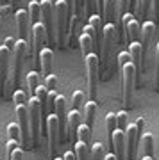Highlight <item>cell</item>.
Instances as JSON below:
<instances>
[{"instance_id":"obj_39","label":"cell","mask_w":159,"mask_h":160,"mask_svg":"<svg viewBox=\"0 0 159 160\" xmlns=\"http://www.w3.org/2000/svg\"><path fill=\"white\" fill-rule=\"evenodd\" d=\"M9 160H23V149L16 148L11 155H9Z\"/></svg>"},{"instance_id":"obj_29","label":"cell","mask_w":159,"mask_h":160,"mask_svg":"<svg viewBox=\"0 0 159 160\" xmlns=\"http://www.w3.org/2000/svg\"><path fill=\"white\" fill-rule=\"evenodd\" d=\"M116 125H118V130H122V132L127 130V126H129V114L125 110H120L116 114Z\"/></svg>"},{"instance_id":"obj_11","label":"cell","mask_w":159,"mask_h":160,"mask_svg":"<svg viewBox=\"0 0 159 160\" xmlns=\"http://www.w3.org/2000/svg\"><path fill=\"white\" fill-rule=\"evenodd\" d=\"M47 133H48V153L50 158H56L57 144H59V121L56 114L47 116Z\"/></svg>"},{"instance_id":"obj_33","label":"cell","mask_w":159,"mask_h":160,"mask_svg":"<svg viewBox=\"0 0 159 160\" xmlns=\"http://www.w3.org/2000/svg\"><path fill=\"white\" fill-rule=\"evenodd\" d=\"M7 135L13 141H20V126L16 123H9V126H7Z\"/></svg>"},{"instance_id":"obj_8","label":"cell","mask_w":159,"mask_h":160,"mask_svg":"<svg viewBox=\"0 0 159 160\" xmlns=\"http://www.w3.org/2000/svg\"><path fill=\"white\" fill-rule=\"evenodd\" d=\"M41 23L45 27L47 32V39L54 43L56 38H54V2L52 0H41Z\"/></svg>"},{"instance_id":"obj_10","label":"cell","mask_w":159,"mask_h":160,"mask_svg":"<svg viewBox=\"0 0 159 160\" xmlns=\"http://www.w3.org/2000/svg\"><path fill=\"white\" fill-rule=\"evenodd\" d=\"M30 41H32V48H30V53L34 55V62L38 64V55L40 52L45 48V41H47V32H45V27L43 23H34L32 29H30ZM40 66V64H38Z\"/></svg>"},{"instance_id":"obj_12","label":"cell","mask_w":159,"mask_h":160,"mask_svg":"<svg viewBox=\"0 0 159 160\" xmlns=\"http://www.w3.org/2000/svg\"><path fill=\"white\" fill-rule=\"evenodd\" d=\"M138 142H140V135H138L136 125H129L125 130V160H134Z\"/></svg>"},{"instance_id":"obj_25","label":"cell","mask_w":159,"mask_h":160,"mask_svg":"<svg viewBox=\"0 0 159 160\" xmlns=\"http://www.w3.org/2000/svg\"><path fill=\"white\" fill-rule=\"evenodd\" d=\"M90 144L77 142L75 144V158L77 160H90Z\"/></svg>"},{"instance_id":"obj_23","label":"cell","mask_w":159,"mask_h":160,"mask_svg":"<svg viewBox=\"0 0 159 160\" xmlns=\"http://www.w3.org/2000/svg\"><path fill=\"white\" fill-rule=\"evenodd\" d=\"M141 144H143V157H152L154 155V137L152 133H143L141 137Z\"/></svg>"},{"instance_id":"obj_41","label":"cell","mask_w":159,"mask_h":160,"mask_svg":"<svg viewBox=\"0 0 159 160\" xmlns=\"http://www.w3.org/2000/svg\"><path fill=\"white\" fill-rule=\"evenodd\" d=\"M152 7H154V16L157 18L159 22V0H152Z\"/></svg>"},{"instance_id":"obj_24","label":"cell","mask_w":159,"mask_h":160,"mask_svg":"<svg viewBox=\"0 0 159 160\" xmlns=\"http://www.w3.org/2000/svg\"><path fill=\"white\" fill-rule=\"evenodd\" d=\"M27 86L30 92H36V89L41 86V77L38 71H29L27 73Z\"/></svg>"},{"instance_id":"obj_5","label":"cell","mask_w":159,"mask_h":160,"mask_svg":"<svg viewBox=\"0 0 159 160\" xmlns=\"http://www.w3.org/2000/svg\"><path fill=\"white\" fill-rule=\"evenodd\" d=\"M54 18H56V23H57V41H59L61 46H64V43H66V34H68V29H66L68 12H66V4L63 0L54 2Z\"/></svg>"},{"instance_id":"obj_32","label":"cell","mask_w":159,"mask_h":160,"mask_svg":"<svg viewBox=\"0 0 159 160\" xmlns=\"http://www.w3.org/2000/svg\"><path fill=\"white\" fill-rule=\"evenodd\" d=\"M13 103H14V107L16 105H27V94H25V91L16 89V91L13 92Z\"/></svg>"},{"instance_id":"obj_40","label":"cell","mask_w":159,"mask_h":160,"mask_svg":"<svg viewBox=\"0 0 159 160\" xmlns=\"http://www.w3.org/2000/svg\"><path fill=\"white\" fill-rule=\"evenodd\" d=\"M14 43H16V41L13 39V38H6V43H4V46H6L7 50L13 53V50H14Z\"/></svg>"},{"instance_id":"obj_17","label":"cell","mask_w":159,"mask_h":160,"mask_svg":"<svg viewBox=\"0 0 159 160\" xmlns=\"http://www.w3.org/2000/svg\"><path fill=\"white\" fill-rule=\"evenodd\" d=\"M38 64H40L41 71L45 75H50L52 73V64H54V52L50 48H43L38 55Z\"/></svg>"},{"instance_id":"obj_14","label":"cell","mask_w":159,"mask_h":160,"mask_svg":"<svg viewBox=\"0 0 159 160\" xmlns=\"http://www.w3.org/2000/svg\"><path fill=\"white\" fill-rule=\"evenodd\" d=\"M154 34H156V23L154 22H145L141 27V50H143V59L147 57L148 46L154 39Z\"/></svg>"},{"instance_id":"obj_27","label":"cell","mask_w":159,"mask_h":160,"mask_svg":"<svg viewBox=\"0 0 159 160\" xmlns=\"http://www.w3.org/2000/svg\"><path fill=\"white\" fill-rule=\"evenodd\" d=\"M131 9V0H116V16L118 20H122V16H125Z\"/></svg>"},{"instance_id":"obj_15","label":"cell","mask_w":159,"mask_h":160,"mask_svg":"<svg viewBox=\"0 0 159 160\" xmlns=\"http://www.w3.org/2000/svg\"><path fill=\"white\" fill-rule=\"evenodd\" d=\"M80 121H82V114L79 110L72 109L66 116V132H68V139H75L77 137V130L80 126Z\"/></svg>"},{"instance_id":"obj_13","label":"cell","mask_w":159,"mask_h":160,"mask_svg":"<svg viewBox=\"0 0 159 160\" xmlns=\"http://www.w3.org/2000/svg\"><path fill=\"white\" fill-rule=\"evenodd\" d=\"M129 57H131V64L136 69V80H140V75L145 71V59H143V50L140 41L129 43Z\"/></svg>"},{"instance_id":"obj_34","label":"cell","mask_w":159,"mask_h":160,"mask_svg":"<svg viewBox=\"0 0 159 160\" xmlns=\"http://www.w3.org/2000/svg\"><path fill=\"white\" fill-rule=\"evenodd\" d=\"M57 84H59V82H57L56 75L50 73V75H47V77H45V87H47V91H56Z\"/></svg>"},{"instance_id":"obj_22","label":"cell","mask_w":159,"mask_h":160,"mask_svg":"<svg viewBox=\"0 0 159 160\" xmlns=\"http://www.w3.org/2000/svg\"><path fill=\"white\" fill-rule=\"evenodd\" d=\"M116 16V0H104V18L107 23H114Z\"/></svg>"},{"instance_id":"obj_16","label":"cell","mask_w":159,"mask_h":160,"mask_svg":"<svg viewBox=\"0 0 159 160\" xmlns=\"http://www.w3.org/2000/svg\"><path fill=\"white\" fill-rule=\"evenodd\" d=\"M14 16H16V25H18V30H20V39L27 41V38L30 39V36H29V23H30L29 12L25 11V9H18Z\"/></svg>"},{"instance_id":"obj_4","label":"cell","mask_w":159,"mask_h":160,"mask_svg":"<svg viewBox=\"0 0 159 160\" xmlns=\"http://www.w3.org/2000/svg\"><path fill=\"white\" fill-rule=\"evenodd\" d=\"M116 39V25L114 23H106L102 32V41H100V53H102V68L106 69L109 59H111V52H113V45Z\"/></svg>"},{"instance_id":"obj_19","label":"cell","mask_w":159,"mask_h":160,"mask_svg":"<svg viewBox=\"0 0 159 160\" xmlns=\"http://www.w3.org/2000/svg\"><path fill=\"white\" fill-rule=\"evenodd\" d=\"M97 110H98L97 102H91V100H90L88 103H84V119H86L84 125L88 126V128H91V130H93V123H95Z\"/></svg>"},{"instance_id":"obj_42","label":"cell","mask_w":159,"mask_h":160,"mask_svg":"<svg viewBox=\"0 0 159 160\" xmlns=\"http://www.w3.org/2000/svg\"><path fill=\"white\" fill-rule=\"evenodd\" d=\"M63 160H77V158H75V153L66 151V153H64V157H63Z\"/></svg>"},{"instance_id":"obj_26","label":"cell","mask_w":159,"mask_h":160,"mask_svg":"<svg viewBox=\"0 0 159 160\" xmlns=\"http://www.w3.org/2000/svg\"><path fill=\"white\" fill-rule=\"evenodd\" d=\"M90 160H104L106 155H104V144L102 142H97L91 146V151H90Z\"/></svg>"},{"instance_id":"obj_21","label":"cell","mask_w":159,"mask_h":160,"mask_svg":"<svg viewBox=\"0 0 159 160\" xmlns=\"http://www.w3.org/2000/svg\"><path fill=\"white\" fill-rule=\"evenodd\" d=\"M29 18H30V22L32 25L34 23H40L41 20V4L38 0H32V2H29Z\"/></svg>"},{"instance_id":"obj_1","label":"cell","mask_w":159,"mask_h":160,"mask_svg":"<svg viewBox=\"0 0 159 160\" xmlns=\"http://www.w3.org/2000/svg\"><path fill=\"white\" fill-rule=\"evenodd\" d=\"M86 66V82H88V96L91 102L97 100V86H98V71H100V59L97 53L91 52L84 57Z\"/></svg>"},{"instance_id":"obj_47","label":"cell","mask_w":159,"mask_h":160,"mask_svg":"<svg viewBox=\"0 0 159 160\" xmlns=\"http://www.w3.org/2000/svg\"><path fill=\"white\" fill-rule=\"evenodd\" d=\"M9 2H11V4H16V0H9Z\"/></svg>"},{"instance_id":"obj_6","label":"cell","mask_w":159,"mask_h":160,"mask_svg":"<svg viewBox=\"0 0 159 160\" xmlns=\"http://www.w3.org/2000/svg\"><path fill=\"white\" fill-rule=\"evenodd\" d=\"M120 71H122V80H123V105L127 109H131L132 89H134V84H136V69H134V66L131 62H127Z\"/></svg>"},{"instance_id":"obj_31","label":"cell","mask_w":159,"mask_h":160,"mask_svg":"<svg viewBox=\"0 0 159 160\" xmlns=\"http://www.w3.org/2000/svg\"><path fill=\"white\" fill-rule=\"evenodd\" d=\"M84 100H86L84 92L82 91H75L74 96H72V105H74V109L80 112V107H84Z\"/></svg>"},{"instance_id":"obj_48","label":"cell","mask_w":159,"mask_h":160,"mask_svg":"<svg viewBox=\"0 0 159 160\" xmlns=\"http://www.w3.org/2000/svg\"><path fill=\"white\" fill-rule=\"evenodd\" d=\"M54 160H63V158H59V157H56V158H54Z\"/></svg>"},{"instance_id":"obj_49","label":"cell","mask_w":159,"mask_h":160,"mask_svg":"<svg viewBox=\"0 0 159 160\" xmlns=\"http://www.w3.org/2000/svg\"><path fill=\"white\" fill-rule=\"evenodd\" d=\"M0 25H2V16H0Z\"/></svg>"},{"instance_id":"obj_28","label":"cell","mask_w":159,"mask_h":160,"mask_svg":"<svg viewBox=\"0 0 159 160\" xmlns=\"http://www.w3.org/2000/svg\"><path fill=\"white\" fill-rule=\"evenodd\" d=\"M77 137H79V142L90 144V141H91V128H88L86 125H80L79 130H77Z\"/></svg>"},{"instance_id":"obj_20","label":"cell","mask_w":159,"mask_h":160,"mask_svg":"<svg viewBox=\"0 0 159 160\" xmlns=\"http://www.w3.org/2000/svg\"><path fill=\"white\" fill-rule=\"evenodd\" d=\"M106 128H107L109 148H113V137H114V132L118 130V125H116V114H114V112H109V114L106 116Z\"/></svg>"},{"instance_id":"obj_9","label":"cell","mask_w":159,"mask_h":160,"mask_svg":"<svg viewBox=\"0 0 159 160\" xmlns=\"http://www.w3.org/2000/svg\"><path fill=\"white\" fill-rule=\"evenodd\" d=\"M120 22H122V29H123L127 43H134V41L141 39V25L138 23V20L132 16L131 12H127L125 16H122Z\"/></svg>"},{"instance_id":"obj_7","label":"cell","mask_w":159,"mask_h":160,"mask_svg":"<svg viewBox=\"0 0 159 160\" xmlns=\"http://www.w3.org/2000/svg\"><path fill=\"white\" fill-rule=\"evenodd\" d=\"M16 118H18V126H20V146L25 149L30 148V126H29V110L27 105H16Z\"/></svg>"},{"instance_id":"obj_37","label":"cell","mask_w":159,"mask_h":160,"mask_svg":"<svg viewBox=\"0 0 159 160\" xmlns=\"http://www.w3.org/2000/svg\"><path fill=\"white\" fill-rule=\"evenodd\" d=\"M134 125H136L138 135H140V141H141V137H143V130H145V119H143V118H138Z\"/></svg>"},{"instance_id":"obj_18","label":"cell","mask_w":159,"mask_h":160,"mask_svg":"<svg viewBox=\"0 0 159 160\" xmlns=\"http://www.w3.org/2000/svg\"><path fill=\"white\" fill-rule=\"evenodd\" d=\"M9 59H11V52L2 45V46H0V87H4V86H6V82H7Z\"/></svg>"},{"instance_id":"obj_3","label":"cell","mask_w":159,"mask_h":160,"mask_svg":"<svg viewBox=\"0 0 159 160\" xmlns=\"http://www.w3.org/2000/svg\"><path fill=\"white\" fill-rule=\"evenodd\" d=\"M27 110H29V126H30V142L36 146L41 137V107L40 102L36 100V96L29 98Z\"/></svg>"},{"instance_id":"obj_44","label":"cell","mask_w":159,"mask_h":160,"mask_svg":"<svg viewBox=\"0 0 159 160\" xmlns=\"http://www.w3.org/2000/svg\"><path fill=\"white\" fill-rule=\"evenodd\" d=\"M104 160H116V157H114V153H107Z\"/></svg>"},{"instance_id":"obj_30","label":"cell","mask_w":159,"mask_h":160,"mask_svg":"<svg viewBox=\"0 0 159 160\" xmlns=\"http://www.w3.org/2000/svg\"><path fill=\"white\" fill-rule=\"evenodd\" d=\"M136 4H138V12H140V16L147 18L148 11H150V7H152V0H136Z\"/></svg>"},{"instance_id":"obj_2","label":"cell","mask_w":159,"mask_h":160,"mask_svg":"<svg viewBox=\"0 0 159 160\" xmlns=\"http://www.w3.org/2000/svg\"><path fill=\"white\" fill-rule=\"evenodd\" d=\"M29 52V43L23 39H18L14 43V50H13V59H14V64H13V71H11V78L6 84V89H4V94L9 92V89H13L14 86H18V80H20V69H22V62L23 57L27 55Z\"/></svg>"},{"instance_id":"obj_43","label":"cell","mask_w":159,"mask_h":160,"mask_svg":"<svg viewBox=\"0 0 159 160\" xmlns=\"http://www.w3.org/2000/svg\"><path fill=\"white\" fill-rule=\"evenodd\" d=\"M84 4H86L84 9H86V11H90L91 7H93V6H91V4H93V0H84Z\"/></svg>"},{"instance_id":"obj_45","label":"cell","mask_w":159,"mask_h":160,"mask_svg":"<svg viewBox=\"0 0 159 160\" xmlns=\"http://www.w3.org/2000/svg\"><path fill=\"white\" fill-rule=\"evenodd\" d=\"M141 160H154V158H152V157H143Z\"/></svg>"},{"instance_id":"obj_46","label":"cell","mask_w":159,"mask_h":160,"mask_svg":"<svg viewBox=\"0 0 159 160\" xmlns=\"http://www.w3.org/2000/svg\"><path fill=\"white\" fill-rule=\"evenodd\" d=\"M134 4H136V0H131V6H134Z\"/></svg>"},{"instance_id":"obj_35","label":"cell","mask_w":159,"mask_h":160,"mask_svg":"<svg viewBox=\"0 0 159 160\" xmlns=\"http://www.w3.org/2000/svg\"><path fill=\"white\" fill-rule=\"evenodd\" d=\"M116 61H118V66L120 69L123 68L127 62H131V57H129V52H122V53H118V57H116Z\"/></svg>"},{"instance_id":"obj_36","label":"cell","mask_w":159,"mask_h":160,"mask_svg":"<svg viewBox=\"0 0 159 160\" xmlns=\"http://www.w3.org/2000/svg\"><path fill=\"white\" fill-rule=\"evenodd\" d=\"M156 91H159V43L156 48Z\"/></svg>"},{"instance_id":"obj_38","label":"cell","mask_w":159,"mask_h":160,"mask_svg":"<svg viewBox=\"0 0 159 160\" xmlns=\"http://www.w3.org/2000/svg\"><path fill=\"white\" fill-rule=\"evenodd\" d=\"M16 148H20V141H13V139H9V142H7V157H9Z\"/></svg>"}]
</instances>
